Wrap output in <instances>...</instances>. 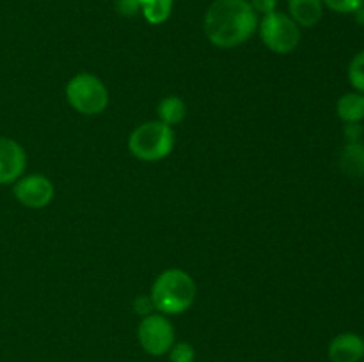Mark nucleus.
<instances>
[{
	"instance_id": "f257e3e1",
	"label": "nucleus",
	"mask_w": 364,
	"mask_h": 362,
	"mask_svg": "<svg viewBox=\"0 0 364 362\" xmlns=\"http://www.w3.org/2000/svg\"><path fill=\"white\" fill-rule=\"evenodd\" d=\"M256 11L247 0H215L205 16V32L219 48H233L255 34Z\"/></svg>"
},
{
	"instance_id": "f03ea898",
	"label": "nucleus",
	"mask_w": 364,
	"mask_h": 362,
	"mask_svg": "<svg viewBox=\"0 0 364 362\" xmlns=\"http://www.w3.org/2000/svg\"><path fill=\"white\" fill-rule=\"evenodd\" d=\"M196 283L187 272L171 268L160 273L151 286V300L162 314H181L196 300Z\"/></svg>"
},
{
	"instance_id": "7ed1b4c3",
	"label": "nucleus",
	"mask_w": 364,
	"mask_h": 362,
	"mask_svg": "<svg viewBox=\"0 0 364 362\" xmlns=\"http://www.w3.org/2000/svg\"><path fill=\"white\" fill-rule=\"evenodd\" d=\"M173 148L174 131L162 121H148L141 124L128 138V149L132 155L144 162H159L169 156Z\"/></svg>"
},
{
	"instance_id": "20e7f679",
	"label": "nucleus",
	"mask_w": 364,
	"mask_h": 362,
	"mask_svg": "<svg viewBox=\"0 0 364 362\" xmlns=\"http://www.w3.org/2000/svg\"><path fill=\"white\" fill-rule=\"evenodd\" d=\"M66 98L77 112L84 116H98L109 105V91L98 77L80 73L66 85Z\"/></svg>"
},
{
	"instance_id": "39448f33",
	"label": "nucleus",
	"mask_w": 364,
	"mask_h": 362,
	"mask_svg": "<svg viewBox=\"0 0 364 362\" xmlns=\"http://www.w3.org/2000/svg\"><path fill=\"white\" fill-rule=\"evenodd\" d=\"M259 34H262L267 48L276 53H283V55L294 52L301 41L299 25L290 16L276 13V11L263 16L262 23H259Z\"/></svg>"
},
{
	"instance_id": "423d86ee",
	"label": "nucleus",
	"mask_w": 364,
	"mask_h": 362,
	"mask_svg": "<svg viewBox=\"0 0 364 362\" xmlns=\"http://www.w3.org/2000/svg\"><path fill=\"white\" fill-rule=\"evenodd\" d=\"M139 343L149 355L167 353L174 344V329L164 314H148L139 323Z\"/></svg>"
},
{
	"instance_id": "0eeeda50",
	"label": "nucleus",
	"mask_w": 364,
	"mask_h": 362,
	"mask_svg": "<svg viewBox=\"0 0 364 362\" xmlns=\"http://www.w3.org/2000/svg\"><path fill=\"white\" fill-rule=\"evenodd\" d=\"M13 192L20 204L32 209H39L52 202L55 190H53L52 181L46 176H43V174H28V176H21L20 180L14 181Z\"/></svg>"
},
{
	"instance_id": "6e6552de",
	"label": "nucleus",
	"mask_w": 364,
	"mask_h": 362,
	"mask_svg": "<svg viewBox=\"0 0 364 362\" xmlns=\"http://www.w3.org/2000/svg\"><path fill=\"white\" fill-rule=\"evenodd\" d=\"M25 149L9 137H0V185H11L23 176Z\"/></svg>"
},
{
	"instance_id": "1a4fd4ad",
	"label": "nucleus",
	"mask_w": 364,
	"mask_h": 362,
	"mask_svg": "<svg viewBox=\"0 0 364 362\" xmlns=\"http://www.w3.org/2000/svg\"><path fill=\"white\" fill-rule=\"evenodd\" d=\"M329 358L333 362H359L364 358V339L359 334L343 332L329 344Z\"/></svg>"
},
{
	"instance_id": "9d476101",
	"label": "nucleus",
	"mask_w": 364,
	"mask_h": 362,
	"mask_svg": "<svg viewBox=\"0 0 364 362\" xmlns=\"http://www.w3.org/2000/svg\"><path fill=\"white\" fill-rule=\"evenodd\" d=\"M291 20L301 27H313L320 21L323 13L322 0H288Z\"/></svg>"
},
{
	"instance_id": "9b49d317",
	"label": "nucleus",
	"mask_w": 364,
	"mask_h": 362,
	"mask_svg": "<svg viewBox=\"0 0 364 362\" xmlns=\"http://www.w3.org/2000/svg\"><path fill=\"white\" fill-rule=\"evenodd\" d=\"M338 117H340L343 123L354 124L361 123L364 119V94L361 92H347V94L341 96L338 99L336 105Z\"/></svg>"
},
{
	"instance_id": "f8f14e48",
	"label": "nucleus",
	"mask_w": 364,
	"mask_h": 362,
	"mask_svg": "<svg viewBox=\"0 0 364 362\" xmlns=\"http://www.w3.org/2000/svg\"><path fill=\"white\" fill-rule=\"evenodd\" d=\"M341 170L348 176H363L364 174V144L348 142L340 156Z\"/></svg>"
},
{
	"instance_id": "ddd939ff",
	"label": "nucleus",
	"mask_w": 364,
	"mask_h": 362,
	"mask_svg": "<svg viewBox=\"0 0 364 362\" xmlns=\"http://www.w3.org/2000/svg\"><path fill=\"white\" fill-rule=\"evenodd\" d=\"M185 116H187V106H185L183 99L178 98V96H166L159 103V117L167 126L181 123Z\"/></svg>"
},
{
	"instance_id": "4468645a",
	"label": "nucleus",
	"mask_w": 364,
	"mask_h": 362,
	"mask_svg": "<svg viewBox=\"0 0 364 362\" xmlns=\"http://www.w3.org/2000/svg\"><path fill=\"white\" fill-rule=\"evenodd\" d=\"M142 14L146 21L151 25H160L171 16L173 11V0H139Z\"/></svg>"
},
{
	"instance_id": "2eb2a0df",
	"label": "nucleus",
	"mask_w": 364,
	"mask_h": 362,
	"mask_svg": "<svg viewBox=\"0 0 364 362\" xmlns=\"http://www.w3.org/2000/svg\"><path fill=\"white\" fill-rule=\"evenodd\" d=\"M348 82L358 92L364 94V50L348 64Z\"/></svg>"
},
{
	"instance_id": "dca6fc26",
	"label": "nucleus",
	"mask_w": 364,
	"mask_h": 362,
	"mask_svg": "<svg viewBox=\"0 0 364 362\" xmlns=\"http://www.w3.org/2000/svg\"><path fill=\"white\" fill-rule=\"evenodd\" d=\"M322 2L326 4L331 11L341 14L358 13L363 7V0H322Z\"/></svg>"
},
{
	"instance_id": "f3484780",
	"label": "nucleus",
	"mask_w": 364,
	"mask_h": 362,
	"mask_svg": "<svg viewBox=\"0 0 364 362\" xmlns=\"http://www.w3.org/2000/svg\"><path fill=\"white\" fill-rule=\"evenodd\" d=\"M171 362H194L196 350L188 343H178L171 348Z\"/></svg>"
},
{
	"instance_id": "a211bd4d",
	"label": "nucleus",
	"mask_w": 364,
	"mask_h": 362,
	"mask_svg": "<svg viewBox=\"0 0 364 362\" xmlns=\"http://www.w3.org/2000/svg\"><path fill=\"white\" fill-rule=\"evenodd\" d=\"M116 9L123 16H134L141 9V6H139V0H116Z\"/></svg>"
},
{
	"instance_id": "6ab92c4d",
	"label": "nucleus",
	"mask_w": 364,
	"mask_h": 362,
	"mask_svg": "<svg viewBox=\"0 0 364 362\" xmlns=\"http://www.w3.org/2000/svg\"><path fill=\"white\" fill-rule=\"evenodd\" d=\"M276 4H277V0H252L251 6L256 13L270 14L276 11Z\"/></svg>"
},
{
	"instance_id": "aec40b11",
	"label": "nucleus",
	"mask_w": 364,
	"mask_h": 362,
	"mask_svg": "<svg viewBox=\"0 0 364 362\" xmlns=\"http://www.w3.org/2000/svg\"><path fill=\"white\" fill-rule=\"evenodd\" d=\"M153 307H155V305H153L151 297H139L137 300H135V312H137V314H151Z\"/></svg>"
},
{
	"instance_id": "412c9836",
	"label": "nucleus",
	"mask_w": 364,
	"mask_h": 362,
	"mask_svg": "<svg viewBox=\"0 0 364 362\" xmlns=\"http://www.w3.org/2000/svg\"><path fill=\"white\" fill-rule=\"evenodd\" d=\"M363 362H364V358H363Z\"/></svg>"
}]
</instances>
